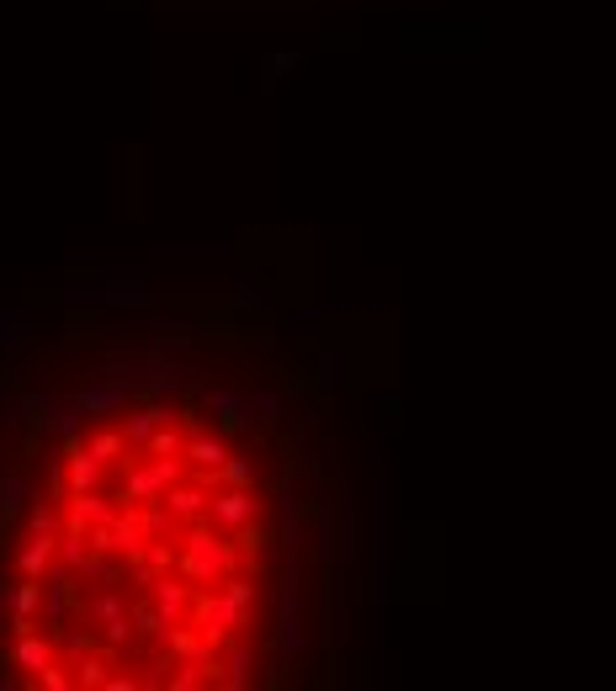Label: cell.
<instances>
[{
  "mask_svg": "<svg viewBox=\"0 0 616 691\" xmlns=\"http://www.w3.org/2000/svg\"><path fill=\"white\" fill-rule=\"evenodd\" d=\"M107 479V463H96L91 452L80 447V436L64 442V495H80V490H101Z\"/></svg>",
  "mask_w": 616,
  "mask_h": 691,
  "instance_id": "9",
  "label": "cell"
},
{
  "mask_svg": "<svg viewBox=\"0 0 616 691\" xmlns=\"http://www.w3.org/2000/svg\"><path fill=\"white\" fill-rule=\"evenodd\" d=\"M6 596H11V585H6V575H0V612H6Z\"/></svg>",
  "mask_w": 616,
  "mask_h": 691,
  "instance_id": "33",
  "label": "cell"
},
{
  "mask_svg": "<svg viewBox=\"0 0 616 691\" xmlns=\"http://www.w3.org/2000/svg\"><path fill=\"white\" fill-rule=\"evenodd\" d=\"M38 606H43V580L11 585V596H6V628H11V633L38 628Z\"/></svg>",
  "mask_w": 616,
  "mask_h": 691,
  "instance_id": "11",
  "label": "cell"
},
{
  "mask_svg": "<svg viewBox=\"0 0 616 691\" xmlns=\"http://www.w3.org/2000/svg\"><path fill=\"white\" fill-rule=\"evenodd\" d=\"M165 420H176V415H170V404H144L139 415H128V426H123V436H128V447H133V452H144V442H149V431H154V426H165Z\"/></svg>",
  "mask_w": 616,
  "mask_h": 691,
  "instance_id": "16",
  "label": "cell"
},
{
  "mask_svg": "<svg viewBox=\"0 0 616 691\" xmlns=\"http://www.w3.org/2000/svg\"><path fill=\"white\" fill-rule=\"evenodd\" d=\"M181 479V458H154V463H133L128 468V479H123V505H149V500H160L170 484Z\"/></svg>",
  "mask_w": 616,
  "mask_h": 691,
  "instance_id": "3",
  "label": "cell"
},
{
  "mask_svg": "<svg viewBox=\"0 0 616 691\" xmlns=\"http://www.w3.org/2000/svg\"><path fill=\"white\" fill-rule=\"evenodd\" d=\"M186 617H192V628L202 633V644L208 649H224L229 638H239V628H250V617L239 612V606L224 596V591H202V596H192V606H186Z\"/></svg>",
  "mask_w": 616,
  "mask_h": 691,
  "instance_id": "2",
  "label": "cell"
},
{
  "mask_svg": "<svg viewBox=\"0 0 616 691\" xmlns=\"http://www.w3.org/2000/svg\"><path fill=\"white\" fill-rule=\"evenodd\" d=\"M213 479H218V490H224V484H255V468H250L245 458H234V452H229V458L213 468Z\"/></svg>",
  "mask_w": 616,
  "mask_h": 691,
  "instance_id": "26",
  "label": "cell"
},
{
  "mask_svg": "<svg viewBox=\"0 0 616 691\" xmlns=\"http://www.w3.org/2000/svg\"><path fill=\"white\" fill-rule=\"evenodd\" d=\"M128 399H133V378L112 373V378H101V383H85L70 404H75L80 415H117V410H128Z\"/></svg>",
  "mask_w": 616,
  "mask_h": 691,
  "instance_id": "6",
  "label": "cell"
},
{
  "mask_svg": "<svg viewBox=\"0 0 616 691\" xmlns=\"http://www.w3.org/2000/svg\"><path fill=\"white\" fill-rule=\"evenodd\" d=\"M80 447L91 452L96 463H107V468H112L117 458H128V452H133V447H128V436H123V431H112V426H107V431H96L91 442H80Z\"/></svg>",
  "mask_w": 616,
  "mask_h": 691,
  "instance_id": "18",
  "label": "cell"
},
{
  "mask_svg": "<svg viewBox=\"0 0 616 691\" xmlns=\"http://www.w3.org/2000/svg\"><path fill=\"white\" fill-rule=\"evenodd\" d=\"M27 537H59V516H54V505L38 500L27 511Z\"/></svg>",
  "mask_w": 616,
  "mask_h": 691,
  "instance_id": "24",
  "label": "cell"
},
{
  "mask_svg": "<svg viewBox=\"0 0 616 691\" xmlns=\"http://www.w3.org/2000/svg\"><path fill=\"white\" fill-rule=\"evenodd\" d=\"M101 686H107V691H133V686H139V681H133V676H107V681H101Z\"/></svg>",
  "mask_w": 616,
  "mask_h": 691,
  "instance_id": "32",
  "label": "cell"
},
{
  "mask_svg": "<svg viewBox=\"0 0 616 691\" xmlns=\"http://www.w3.org/2000/svg\"><path fill=\"white\" fill-rule=\"evenodd\" d=\"M144 298H149V293L133 288V282H128V288H123V282H112V288H96V303H107V309H123V303H128V309H139Z\"/></svg>",
  "mask_w": 616,
  "mask_h": 691,
  "instance_id": "23",
  "label": "cell"
},
{
  "mask_svg": "<svg viewBox=\"0 0 616 691\" xmlns=\"http://www.w3.org/2000/svg\"><path fill=\"white\" fill-rule=\"evenodd\" d=\"M27 495H32V484L22 474H6V479H0V511H16Z\"/></svg>",
  "mask_w": 616,
  "mask_h": 691,
  "instance_id": "27",
  "label": "cell"
},
{
  "mask_svg": "<svg viewBox=\"0 0 616 691\" xmlns=\"http://www.w3.org/2000/svg\"><path fill=\"white\" fill-rule=\"evenodd\" d=\"M176 569H181L186 585H218L224 575L239 569V548L218 537V527L208 516H197L192 527H186L181 548H176Z\"/></svg>",
  "mask_w": 616,
  "mask_h": 691,
  "instance_id": "1",
  "label": "cell"
},
{
  "mask_svg": "<svg viewBox=\"0 0 616 691\" xmlns=\"http://www.w3.org/2000/svg\"><path fill=\"white\" fill-rule=\"evenodd\" d=\"M181 458L192 463V468H208V474H213V468L229 458V442H224V436H213V431H192L181 442Z\"/></svg>",
  "mask_w": 616,
  "mask_h": 691,
  "instance_id": "14",
  "label": "cell"
},
{
  "mask_svg": "<svg viewBox=\"0 0 616 691\" xmlns=\"http://www.w3.org/2000/svg\"><path fill=\"white\" fill-rule=\"evenodd\" d=\"M48 564H54V537H27L22 553H16V569H22V580H43Z\"/></svg>",
  "mask_w": 616,
  "mask_h": 691,
  "instance_id": "17",
  "label": "cell"
},
{
  "mask_svg": "<svg viewBox=\"0 0 616 691\" xmlns=\"http://www.w3.org/2000/svg\"><path fill=\"white\" fill-rule=\"evenodd\" d=\"M303 644H308V617H303V601H298V580H287L282 617H277V654H282V665L293 660Z\"/></svg>",
  "mask_w": 616,
  "mask_h": 691,
  "instance_id": "7",
  "label": "cell"
},
{
  "mask_svg": "<svg viewBox=\"0 0 616 691\" xmlns=\"http://www.w3.org/2000/svg\"><path fill=\"white\" fill-rule=\"evenodd\" d=\"M250 420L271 426V420H277V394H245L239 399V426H250Z\"/></svg>",
  "mask_w": 616,
  "mask_h": 691,
  "instance_id": "19",
  "label": "cell"
},
{
  "mask_svg": "<svg viewBox=\"0 0 616 691\" xmlns=\"http://www.w3.org/2000/svg\"><path fill=\"white\" fill-rule=\"evenodd\" d=\"M239 399L245 394H234V389H208V410L224 420V426H239Z\"/></svg>",
  "mask_w": 616,
  "mask_h": 691,
  "instance_id": "25",
  "label": "cell"
},
{
  "mask_svg": "<svg viewBox=\"0 0 616 691\" xmlns=\"http://www.w3.org/2000/svg\"><path fill=\"white\" fill-rule=\"evenodd\" d=\"M160 505L170 511V521H197L202 511H208V490H202V484H170V490L160 495Z\"/></svg>",
  "mask_w": 616,
  "mask_h": 691,
  "instance_id": "13",
  "label": "cell"
},
{
  "mask_svg": "<svg viewBox=\"0 0 616 691\" xmlns=\"http://www.w3.org/2000/svg\"><path fill=\"white\" fill-rule=\"evenodd\" d=\"M32 681H38V686H48V691H70V686H75L70 665H59V660H48V665H43V670H38V676H32Z\"/></svg>",
  "mask_w": 616,
  "mask_h": 691,
  "instance_id": "28",
  "label": "cell"
},
{
  "mask_svg": "<svg viewBox=\"0 0 616 691\" xmlns=\"http://www.w3.org/2000/svg\"><path fill=\"white\" fill-rule=\"evenodd\" d=\"M202 516H208L218 532H234V527H245V521L261 516V500H255L250 484H224V490L208 495V511Z\"/></svg>",
  "mask_w": 616,
  "mask_h": 691,
  "instance_id": "4",
  "label": "cell"
},
{
  "mask_svg": "<svg viewBox=\"0 0 616 691\" xmlns=\"http://www.w3.org/2000/svg\"><path fill=\"white\" fill-rule=\"evenodd\" d=\"M85 649H91V638H85V633H70V638H64V654H70V660H80Z\"/></svg>",
  "mask_w": 616,
  "mask_h": 691,
  "instance_id": "31",
  "label": "cell"
},
{
  "mask_svg": "<svg viewBox=\"0 0 616 691\" xmlns=\"http://www.w3.org/2000/svg\"><path fill=\"white\" fill-rule=\"evenodd\" d=\"M48 660H59L54 638H38V628L16 633V644H11V665L22 670V676H38V670H43Z\"/></svg>",
  "mask_w": 616,
  "mask_h": 691,
  "instance_id": "12",
  "label": "cell"
},
{
  "mask_svg": "<svg viewBox=\"0 0 616 691\" xmlns=\"http://www.w3.org/2000/svg\"><path fill=\"white\" fill-rule=\"evenodd\" d=\"M128 628H133V633H144V638H154V633L165 628V622H160V612H154V606L144 601V606H133V612H128Z\"/></svg>",
  "mask_w": 616,
  "mask_h": 691,
  "instance_id": "30",
  "label": "cell"
},
{
  "mask_svg": "<svg viewBox=\"0 0 616 691\" xmlns=\"http://www.w3.org/2000/svg\"><path fill=\"white\" fill-rule=\"evenodd\" d=\"M181 442H186V436H181V431L165 420V426H154V431H149L144 452H149V458H181Z\"/></svg>",
  "mask_w": 616,
  "mask_h": 691,
  "instance_id": "20",
  "label": "cell"
},
{
  "mask_svg": "<svg viewBox=\"0 0 616 691\" xmlns=\"http://www.w3.org/2000/svg\"><path fill=\"white\" fill-rule=\"evenodd\" d=\"M70 670H75V686H101V681H107V670H112V665L101 660V654H91V649H85V654H80V660H75Z\"/></svg>",
  "mask_w": 616,
  "mask_h": 691,
  "instance_id": "22",
  "label": "cell"
},
{
  "mask_svg": "<svg viewBox=\"0 0 616 691\" xmlns=\"http://www.w3.org/2000/svg\"><path fill=\"white\" fill-rule=\"evenodd\" d=\"M218 585H224V596H229V601L239 606V612L250 617V628H255V580H245V575H224Z\"/></svg>",
  "mask_w": 616,
  "mask_h": 691,
  "instance_id": "21",
  "label": "cell"
},
{
  "mask_svg": "<svg viewBox=\"0 0 616 691\" xmlns=\"http://www.w3.org/2000/svg\"><path fill=\"white\" fill-rule=\"evenodd\" d=\"M80 612H85V622H96L101 638H107L112 649H123L128 638H133V628H128V606H123V591H117V585H107V591L91 596V601H80Z\"/></svg>",
  "mask_w": 616,
  "mask_h": 691,
  "instance_id": "5",
  "label": "cell"
},
{
  "mask_svg": "<svg viewBox=\"0 0 616 691\" xmlns=\"http://www.w3.org/2000/svg\"><path fill=\"white\" fill-rule=\"evenodd\" d=\"M149 606L160 612V622H181L186 606H192V585L176 580V569H165V575L149 580Z\"/></svg>",
  "mask_w": 616,
  "mask_h": 691,
  "instance_id": "10",
  "label": "cell"
},
{
  "mask_svg": "<svg viewBox=\"0 0 616 691\" xmlns=\"http://www.w3.org/2000/svg\"><path fill=\"white\" fill-rule=\"evenodd\" d=\"M112 516H117V500H107L101 490H80V495H64V532L107 527Z\"/></svg>",
  "mask_w": 616,
  "mask_h": 691,
  "instance_id": "8",
  "label": "cell"
},
{
  "mask_svg": "<svg viewBox=\"0 0 616 691\" xmlns=\"http://www.w3.org/2000/svg\"><path fill=\"white\" fill-rule=\"evenodd\" d=\"M229 644H234V638H229ZM250 676H255V649H250V644H234V649H229V660H224V670H218V686L245 691Z\"/></svg>",
  "mask_w": 616,
  "mask_h": 691,
  "instance_id": "15",
  "label": "cell"
},
{
  "mask_svg": "<svg viewBox=\"0 0 616 691\" xmlns=\"http://www.w3.org/2000/svg\"><path fill=\"white\" fill-rule=\"evenodd\" d=\"M0 686H11V681H6V676H0Z\"/></svg>",
  "mask_w": 616,
  "mask_h": 691,
  "instance_id": "34",
  "label": "cell"
},
{
  "mask_svg": "<svg viewBox=\"0 0 616 691\" xmlns=\"http://www.w3.org/2000/svg\"><path fill=\"white\" fill-rule=\"evenodd\" d=\"M234 532H239V543H234V548H239V559H245V553L255 559V553H261V548L271 543V537H266V527H255V521H245V527H234Z\"/></svg>",
  "mask_w": 616,
  "mask_h": 691,
  "instance_id": "29",
  "label": "cell"
}]
</instances>
